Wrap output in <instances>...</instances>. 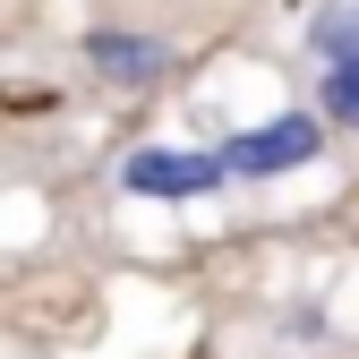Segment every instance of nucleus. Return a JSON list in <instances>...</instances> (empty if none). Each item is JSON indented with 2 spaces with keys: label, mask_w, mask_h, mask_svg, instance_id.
<instances>
[{
  "label": "nucleus",
  "mask_w": 359,
  "mask_h": 359,
  "mask_svg": "<svg viewBox=\"0 0 359 359\" xmlns=\"http://www.w3.org/2000/svg\"><path fill=\"white\" fill-rule=\"evenodd\" d=\"M317 52L325 60H351L359 52V9H317Z\"/></svg>",
  "instance_id": "39448f33"
},
{
  "label": "nucleus",
  "mask_w": 359,
  "mask_h": 359,
  "mask_svg": "<svg viewBox=\"0 0 359 359\" xmlns=\"http://www.w3.org/2000/svg\"><path fill=\"white\" fill-rule=\"evenodd\" d=\"M120 189H128V197H214V189H222V163H214V154H171V146H146V154H128Z\"/></svg>",
  "instance_id": "f03ea898"
},
{
  "label": "nucleus",
  "mask_w": 359,
  "mask_h": 359,
  "mask_svg": "<svg viewBox=\"0 0 359 359\" xmlns=\"http://www.w3.org/2000/svg\"><path fill=\"white\" fill-rule=\"evenodd\" d=\"M317 146H325V120L317 111H283V120L248 128V137L214 146V163H222V180H283L299 163H317Z\"/></svg>",
  "instance_id": "f257e3e1"
},
{
  "label": "nucleus",
  "mask_w": 359,
  "mask_h": 359,
  "mask_svg": "<svg viewBox=\"0 0 359 359\" xmlns=\"http://www.w3.org/2000/svg\"><path fill=\"white\" fill-rule=\"evenodd\" d=\"M325 120L359 128V52L351 60H325Z\"/></svg>",
  "instance_id": "20e7f679"
},
{
  "label": "nucleus",
  "mask_w": 359,
  "mask_h": 359,
  "mask_svg": "<svg viewBox=\"0 0 359 359\" xmlns=\"http://www.w3.org/2000/svg\"><path fill=\"white\" fill-rule=\"evenodd\" d=\"M86 52H95V69H103V77H120V86H146V77L163 69V43H146V34H120V26L86 34Z\"/></svg>",
  "instance_id": "7ed1b4c3"
}]
</instances>
